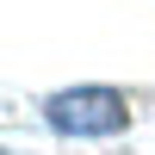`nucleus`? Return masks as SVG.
<instances>
[{
  "label": "nucleus",
  "instance_id": "nucleus-1",
  "mask_svg": "<svg viewBox=\"0 0 155 155\" xmlns=\"http://www.w3.org/2000/svg\"><path fill=\"white\" fill-rule=\"evenodd\" d=\"M124 99L118 93H106V87H87V93H56L50 99V124L56 130H68V137H112V130H124Z\"/></svg>",
  "mask_w": 155,
  "mask_h": 155
}]
</instances>
